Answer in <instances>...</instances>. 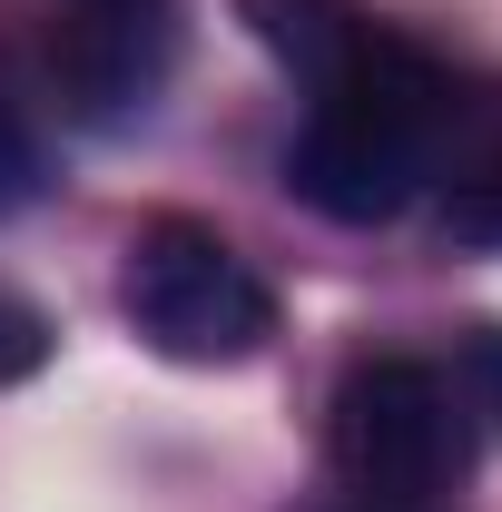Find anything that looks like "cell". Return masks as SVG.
Wrapping results in <instances>:
<instances>
[{
	"mask_svg": "<svg viewBox=\"0 0 502 512\" xmlns=\"http://www.w3.org/2000/svg\"><path fill=\"white\" fill-rule=\"evenodd\" d=\"M325 453L355 493L375 503H414L443 512L463 483H473V404L463 384L424 365V355H375L335 384L325 404Z\"/></svg>",
	"mask_w": 502,
	"mask_h": 512,
	"instance_id": "obj_1",
	"label": "cell"
},
{
	"mask_svg": "<svg viewBox=\"0 0 502 512\" xmlns=\"http://www.w3.org/2000/svg\"><path fill=\"white\" fill-rule=\"evenodd\" d=\"M119 316L168 365H247L276 335V286L207 217H148L119 266Z\"/></svg>",
	"mask_w": 502,
	"mask_h": 512,
	"instance_id": "obj_2",
	"label": "cell"
},
{
	"mask_svg": "<svg viewBox=\"0 0 502 512\" xmlns=\"http://www.w3.org/2000/svg\"><path fill=\"white\" fill-rule=\"evenodd\" d=\"M247 40L306 89V109H404V119H443L453 79L434 50H414L404 30H384L355 0H237Z\"/></svg>",
	"mask_w": 502,
	"mask_h": 512,
	"instance_id": "obj_3",
	"label": "cell"
},
{
	"mask_svg": "<svg viewBox=\"0 0 502 512\" xmlns=\"http://www.w3.org/2000/svg\"><path fill=\"white\" fill-rule=\"evenodd\" d=\"M434 168V128L404 109H306L286 148V188L335 227H394Z\"/></svg>",
	"mask_w": 502,
	"mask_h": 512,
	"instance_id": "obj_4",
	"label": "cell"
},
{
	"mask_svg": "<svg viewBox=\"0 0 502 512\" xmlns=\"http://www.w3.org/2000/svg\"><path fill=\"white\" fill-rule=\"evenodd\" d=\"M178 69V0H119V10H79L69 0L60 40H50V89L79 128H128Z\"/></svg>",
	"mask_w": 502,
	"mask_h": 512,
	"instance_id": "obj_5",
	"label": "cell"
},
{
	"mask_svg": "<svg viewBox=\"0 0 502 512\" xmlns=\"http://www.w3.org/2000/svg\"><path fill=\"white\" fill-rule=\"evenodd\" d=\"M50 197V138H40V109L10 89V69H0V217H20V207H40Z\"/></svg>",
	"mask_w": 502,
	"mask_h": 512,
	"instance_id": "obj_6",
	"label": "cell"
},
{
	"mask_svg": "<svg viewBox=\"0 0 502 512\" xmlns=\"http://www.w3.org/2000/svg\"><path fill=\"white\" fill-rule=\"evenodd\" d=\"M50 345H60L50 316H40L30 296H10V286H0V384H30L40 365H50Z\"/></svg>",
	"mask_w": 502,
	"mask_h": 512,
	"instance_id": "obj_7",
	"label": "cell"
},
{
	"mask_svg": "<svg viewBox=\"0 0 502 512\" xmlns=\"http://www.w3.org/2000/svg\"><path fill=\"white\" fill-rule=\"evenodd\" d=\"M463 404H473V434H502V325L463 335Z\"/></svg>",
	"mask_w": 502,
	"mask_h": 512,
	"instance_id": "obj_8",
	"label": "cell"
},
{
	"mask_svg": "<svg viewBox=\"0 0 502 512\" xmlns=\"http://www.w3.org/2000/svg\"><path fill=\"white\" fill-rule=\"evenodd\" d=\"M443 227L463 247H502V168H483V178H463V188L443 197Z\"/></svg>",
	"mask_w": 502,
	"mask_h": 512,
	"instance_id": "obj_9",
	"label": "cell"
},
{
	"mask_svg": "<svg viewBox=\"0 0 502 512\" xmlns=\"http://www.w3.org/2000/svg\"><path fill=\"white\" fill-rule=\"evenodd\" d=\"M306 512H414V503H375V493H345V503H306Z\"/></svg>",
	"mask_w": 502,
	"mask_h": 512,
	"instance_id": "obj_10",
	"label": "cell"
},
{
	"mask_svg": "<svg viewBox=\"0 0 502 512\" xmlns=\"http://www.w3.org/2000/svg\"><path fill=\"white\" fill-rule=\"evenodd\" d=\"M79 10H119V0H79Z\"/></svg>",
	"mask_w": 502,
	"mask_h": 512,
	"instance_id": "obj_11",
	"label": "cell"
}]
</instances>
